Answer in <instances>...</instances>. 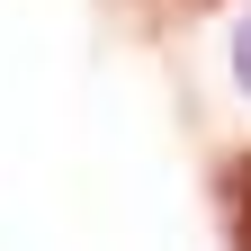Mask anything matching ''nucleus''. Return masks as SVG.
<instances>
[{
	"label": "nucleus",
	"instance_id": "1",
	"mask_svg": "<svg viewBox=\"0 0 251 251\" xmlns=\"http://www.w3.org/2000/svg\"><path fill=\"white\" fill-rule=\"evenodd\" d=\"M215 188H225V233H233V251H251V152H233Z\"/></svg>",
	"mask_w": 251,
	"mask_h": 251
},
{
	"label": "nucleus",
	"instance_id": "2",
	"mask_svg": "<svg viewBox=\"0 0 251 251\" xmlns=\"http://www.w3.org/2000/svg\"><path fill=\"white\" fill-rule=\"evenodd\" d=\"M233 81L251 90V18H242V36H233Z\"/></svg>",
	"mask_w": 251,
	"mask_h": 251
},
{
	"label": "nucleus",
	"instance_id": "3",
	"mask_svg": "<svg viewBox=\"0 0 251 251\" xmlns=\"http://www.w3.org/2000/svg\"><path fill=\"white\" fill-rule=\"evenodd\" d=\"M179 9H215V0H179Z\"/></svg>",
	"mask_w": 251,
	"mask_h": 251
}]
</instances>
